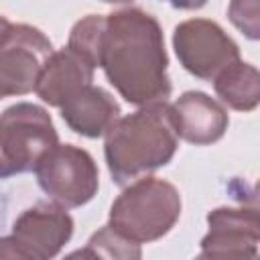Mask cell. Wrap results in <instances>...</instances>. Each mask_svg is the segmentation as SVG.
Returning <instances> with one entry per match:
<instances>
[{"label": "cell", "instance_id": "8fae6325", "mask_svg": "<svg viewBox=\"0 0 260 260\" xmlns=\"http://www.w3.org/2000/svg\"><path fill=\"white\" fill-rule=\"evenodd\" d=\"M93 71L95 65L87 57H83L71 47H65L51 55L39 77L35 91L45 104L61 108L79 89L91 85Z\"/></svg>", "mask_w": 260, "mask_h": 260}, {"label": "cell", "instance_id": "277c9868", "mask_svg": "<svg viewBox=\"0 0 260 260\" xmlns=\"http://www.w3.org/2000/svg\"><path fill=\"white\" fill-rule=\"evenodd\" d=\"M59 144L49 112L30 102L4 110L0 120V177L30 173L41 158Z\"/></svg>", "mask_w": 260, "mask_h": 260}, {"label": "cell", "instance_id": "9c48e42d", "mask_svg": "<svg viewBox=\"0 0 260 260\" xmlns=\"http://www.w3.org/2000/svg\"><path fill=\"white\" fill-rule=\"evenodd\" d=\"M207 234L201 240V258H258L260 211L250 205L215 207L207 213Z\"/></svg>", "mask_w": 260, "mask_h": 260}, {"label": "cell", "instance_id": "7a4b0ae2", "mask_svg": "<svg viewBox=\"0 0 260 260\" xmlns=\"http://www.w3.org/2000/svg\"><path fill=\"white\" fill-rule=\"evenodd\" d=\"M179 148V134L167 102L140 106L136 112L118 118L106 132L104 156L116 185L154 173L169 165Z\"/></svg>", "mask_w": 260, "mask_h": 260}, {"label": "cell", "instance_id": "5bb4252c", "mask_svg": "<svg viewBox=\"0 0 260 260\" xmlns=\"http://www.w3.org/2000/svg\"><path fill=\"white\" fill-rule=\"evenodd\" d=\"M110 258V260H138L142 256L140 244L128 240L120 232H116L110 223L100 228L91 238L87 240L83 250H77L71 254V258Z\"/></svg>", "mask_w": 260, "mask_h": 260}, {"label": "cell", "instance_id": "ac0fdd59", "mask_svg": "<svg viewBox=\"0 0 260 260\" xmlns=\"http://www.w3.org/2000/svg\"><path fill=\"white\" fill-rule=\"evenodd\" d=\"M106 4H128V2H134V0H102Z\"/></svg>", "mask_w": 260, "mask_h": 260}, {"label": "cell", "instance_id": "3957f363", "mask_svg": "<svg viewBox=\"0 0 260 260\" xmlns=\"http://www.w3.org/2000/svg\"><path fill=\"white\" fill-rule=\"evenodd\" d=\"M181 217L179 189L156 177L132 181L112 203L108 223L136 244L156 242Z\"/></svg>", "mask_w": 260, "mask_h": 260}, {"label": "cell", "instance_id": "9a60e30c", "mask_svg": "<svg viewBox=\"0 0 260 260\" xmlns=\"http://www.w3.org/2000/svg\"><path fill=\"white\" fill-rule=\"evenodd\" d=\"M106 22H108V18L102 14H87L73 24V28L69 32V41H67V47H71L77 53H81L83 57H87L95 67H100V63H102Z\"/></svg>", "mask_w": 260, "mask_h": 260}, {"label": "cell", "instance_id": "4fadbf2b", "mask_svg": "<svg viewBox=\"0 0 260 260\" xmlns=\"http://www.w3.org/2000/svg\"><path fill=\"white\" fill-rule=\"evenodd\" d=\"M213 89L221 104L236 112H252L260 106V69L234 61L213 79Z\"/></svg>", "mask_w": 260, "mask_h": 260}, {"label": "cell", "instance_id": "7c38bea8", "mask_svg": "<svg viewBox=\"0 0 260 260\" xmlns=\"http://www.w3.org/2000/svg\"><path fill=\"white\" fill-rule=\"evenodd\" d=\"M63 122L79 136L100 138L120 118V104L116 98L98 85H85L71 95L61 108Z\"/></svg>", "mask_w": 260, "mask_h": 260}, {"label": "cell", "instance_id": "2e32d148", "mask_svg": "<svg viewBox=\"0 0 260 260\" xmlns=\"http://www.w3.org/2000/svg\"><path fill=\"white\" fill-rule=\"evenodd\" d=\"M230 22L250 41H260V0H230Z\"/></svg>", "mask_w": 260, "mask_h": 260}, {"label": "cell", "instance_id": "5b68a950", "mask_svg": "<svg viewBox=\"0 0 260 260\" xmlns=\"http://www.w3.org/2000/svg\"><path fill=\"white\" fill-rule=\"evenodd\" d=\"M73 225L67 207L55 201L26 207L14 219L12 232L0 240V256L20 260L55 258L71 240Z\"/></svg>", "mask_w": 260, "mask_h": 260}, {"label": "cell", "instance_id": "e0dca14e", "mask_svg": "<svg viewBox=\"0 0 260 260\" xmlns=\"http://www.w3.org/2000/svg\"><path fill=\"white\" fill-rule=\"evenodd\" d=\"M232 191H234V197H236L240 203L250 205V207H254V209L260 211V179H258L250 189H244V191L232 189Z\"/></svg>", "mask_w": 260, "mask_h": 260}, {"label": "cell", "instance_id": "ba28073f", "mask_svg": "<svg viewBox=\"0 0 260 260\" xmlns=\"http://www.w3.org/2000/svg\"><path fill=\"white\" fill-rule=\"evenodd\" d=\"M173 49L185 71L213 81L219 71L240 59L238 43L209 18H189L175 26Z\"/></svg>", "mask_w": 260, "mask_h": 260}, {"label": "cell", "instance_id": "6da1fadb", "mask_svg": "<svg viewBox=\"0 0 260 260\" xmlns=\"http://www.w3.org/2000/svg\"><path fill=\"white\" fill-rule=\"evenodd\" d=\"M106 18L100 67L110 85L138 108L167 102L173 85L158 20L140 8H122Z\"/></svg>", "mask_w": 260, "mask_h": 260}, {"label": "cell", "instance_id": "30bf717a", "mask_svg": "<svg viewBox=\"0 0 260 260\" xmlns=\"http://www.w3.org/2000/svg\"><path fill=\"white\" fill-rule=\"evenodd\" d=\"M179 138L195 146L217 142L230 124V116L217 100L203 91H185L171 104Z\"/></svg>", "mask_w": 260, "mask_h": 260}, {"label": "cell", "instance_id": "52a82bcc", "mask_svg": "<svg viewBox=\"0 0 260 260\" xmlns=\"http://www.w3.org/2000/svg\"><path fill=\"white\" fill-rule=\"evenodd\" d=\"M43 30L2 18L0 41V95H24L37 89L39 77L53 55Z\"/></svg>", "mask_w": 260, "mask_h": 260}, {"label": "cell", "instance_id": "8992f818", "mask_svg": "<svg viewBox=\"0 0 260 260\" xmlns=\"http://www.w3.org/2000/svg\"><path fill=\"white\" fill-rule=\"evenodd\" d=\"M37 183L43 193L67 207L89 203L100 189V173L93 156L75 144H57L35 169Z\"/></svg>", "mask_w": 260, "mask_h": 260}]
</instances>
